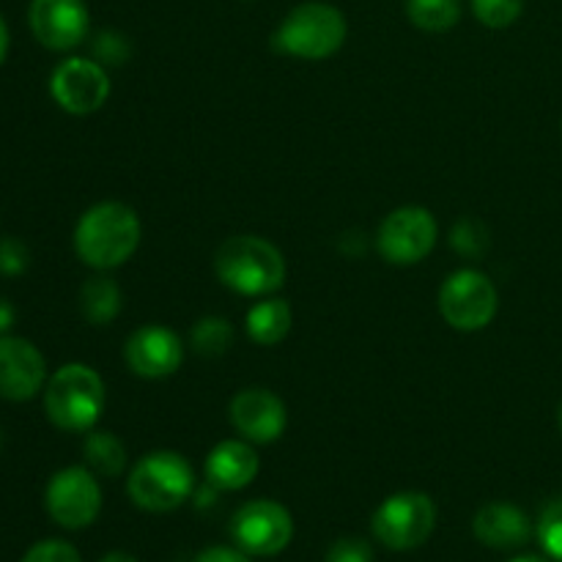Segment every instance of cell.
<instances>
[{
    "label": "cell",
    "instance_id": "cell-1",
    "mask_svg": "<svg viewBox=\"0 0 562 562\" xmlns=\"http://www.w3.org/2000/svg\"><path fill=\"white\" fill-rule=\"evenodd\" d=\"M140 245V220L130 206L115 201L97 203L75 228V250L93 269H113L130 261Z\"/></svg>",
    "mask_w": 562,
    "mask_h": 562
},
{
    "label": "cell",
    "instance_id": "cell-2",
    "mask_svg": "<svg viewBox=\"0 0 562 562\" xmlns=\"http://www.w3.org/2000/svg\"><path fill=\"white\" fill-rule=\"evenodd\" d=\"M217 278L245 296L272 294L285 283V261L274 245L258 236H231L214 256Z\"/></svg>",
    "mask_w": 562,
    "mask_h": 562
},
{
    "label": "cell",
    "instance_id": "cell-3",
    "mask_svg": "<svg viewBox=\"0 0 562 562\" xmlns=\"http://www.w3.org/2000/svg\"><path fill=\"white\" fill-rule=\"evenodd\" d=\"M44 409L64 431H91L104 409L102 376L82 362H69L47 382Z\"/></svg>",
    "mask_w": 562,
    "mask_h": 562
},
{
    "label": "cell",
    "instance_id": "cell-4",
    "mask_svg": "<svg viewBox=\"0 0 562 562\" xmlns=\"http://www.w3.org/2000/svg\"><path fill=\"white\" fill-rule=\"evenodd\" d=\"M132 503L148 514H170L195 492V475L184 456L159 450V453L143 456L130 472L126 483Z\"/></svg>",
    "mask_w": 562,
    "mask_h": 562
},
{
    "label": "cell",
    "instance_id": "cell-5",
    "mask_svg": "<svg viewBox=\"0 0 562 562\" xmlns=\"http://www.w3.org/2000/svg\"><path fill=\"white\" fill-rule=\"evenodd\" d=\"M346 42V16L329 3H302L274 31V47L291 58L322 60Z\"/></svg>",
    "mask_w": 562,
    "mask_h": 562
},
{
    "label": "cell",
    "instance_id": "cell-6",
    "mask_svg": "<svg viewBox=\"0 0 562 562\" xmlns=\"http://www.w3.org/2000/svg\"><path fill=\"white\" fill-rule=\"evenodd\" d=\"M373 536L393 552L423 547L437 527V505L423 492H401L384 499L373 514Z\"/></svg>",
    "mask_w": 562,
    "mask_h": 562
},
{
    "label": "cell",
    "instance_id": "cell-7",
    "mask_svg": "<svg viewBox=\"0 0 562 562\" xmlns=\"http://www.w3.org/2000/svg\"><path fill=\"white\" fill-rule=\"evenodd\" d=\"M497 289L486 274L475 269L453 272L439 289V311L453 329L475 333L488 327L497 316Z\"/></svg>",
    "mask_w": 562,
    "mask_h": 562
},
{
    "label": "cell",
    "instance_id": "cell-8",
    "mask_svg": "<svg viewBox=\"0 0 562 562\" xmlns=\"http://www.w3.org/2000/svg\"><path fill=\"white\" fill-rule=\"evenodd\" d=\"M231 538L250 558H274L294 538V521L280 503L252 499L241 505L231 519Z\"/></svg>",
    "mask_w": 562,
    "mask_h": 562
},
{
    "label": "cell",
    "instance_id": "cell-9",
    "mask_svg": "<svg viewBox=\"0 0 562 562\" xmlns=\"http://www.w3.org/2000/svg\"><path fill=\"white\" fill-rule=\"evenodd\" d=\"M44 505L55 525L66 527V530H82V527L93 525L102 510V488L91 470L66 467L49 477Z\"/></svg>",
    "mask_w": 562,
    "mask_h": 562
},
{
    "label": "cell",
    "instance_id": "cell-10",
    "mask_svg": "<svg viewBox=\"0 0 562 562\" xmlns=\"http://www.w3.org/2000/svg\"><path fill=\"white\" fill-rule=\"evenodd\" d=\"M437 245V220L423 206H404L387 214L376 236V247L384 261L417 263Z\"/></svg>",
    "mask_w": 562,
    "mask_h": 562
},
{
    "label": "cell",
    "instance_id": "cell-11",
    "mask_svg": "<svg viewBox=\"0 0 562 562\" xmlns=\"http://www.w3.org/2000/svg\"><path fill=\"white\" fill-rule=\"evenodd\" d=\"M49 91H53V99L66 113L88 115L108 102V71L97 60L69 58L55 66L53 77H49Z\"/></svg>",
    "mask_w": 562,
    "mask_h": 562
},
{
    "label": "cell",
    "instance_id": "cell-12",
    "mask_svg": "<svg viewBox=\"0 0 562 562\" xmlns=\"http://www.w3.org/2000/svg\"><path fill=\"white\" fill-rule=\"evenodd\" d=\"M27 22L44 47L64 53L86 38L88 9L82 0H33Z\"/></svg>",
    "mask_w": 562,
    "mask_h": 562
},
{
    "label": "cell",
    "instance_id": "cell-13",
    "mask_svg": "<svg viewBox=\"0 0 562 562\" xmlns=\"http://www.w3.org/2000/svg\"><path fill=\"white\" fill-rule=\"evenodd\" d=\"M124 360L137 376L143 379H165L176 373L184 360V346L179 335L170 333L168 327L148 324L132 333L124 346Z\"/></svg>",
    "mask_w": 562,
    "mask_h": 562
},
{
    "label": "cell",
    "instance_id": "cell-14",
    "mask_svg": "<svg viewBox=\"0 0 562 562\" xmlns=\"http://www.w3.org/2000/svg\"><path fill=\"white\" fill-rule=\"evenodd\" d=\"M47 379L44 357L31 340L0 335V398L27 401Z\"/></svg>",
    "mask_w": 562,
    "mask_h": 562
},
{
    "label": "cell",
    "instance_id": "cell-15",
    "mask_svg": "<svg viewBox=\"0 0 562 562\" xmlns=\"http://www.w3.org/2000/svg\"><path fill=\"white\" fill-rule=\"evenodd\" d=\"M231 423L245 439L269 445L285 431V404L274 393L247 387L231 401Z\"/></svg>",
    "mask_w": 562,
    "mask_h": 562
},
{
    "label": "cell",
    "instance_id": "cell-16",
    "mask_svg": "<svg viewBox=\"0 0 562 562\" xmlns=\"http://www.w3.org/2000/svg\"><path fill=\"white\" fill-rule=\"evenodd\" d=\"M472 532L477 541L492 549L525 547L532 536L525 510L510 503H492L477 510L472 519Z\"/></svg>",
    "mask_w": 562,
    "mask_h": 562
},
{
    "label": "cell",
    "instance_id": "cell-17",
    "mask_svg": "<svg viewBox=\"0 0 562 562\" xmlns=\"http://www.w3.org/2000/svg\"><path fill=\"white\" fill-rule=\"evenodd\" d=\"M258 470H261V461H258L256 450L239 439L220 442L206 459L209 483L223 492H239V488L250 486Z\"/></svg>",
    "mask_w": 562,
    "mask_h": 562
},
{
    "label": "cell",
    "instance_id": "cell-18",
    "mask_svg": "<svg viewBox=\"0 0 562 562\" xmlns=\"http://www.w3.org/2000/svg\"><path fill=\"white\" fill-rule=\"evenodd\" d=\"M291 329V307L283 300L258 302L247 313V335L261 346H274L289 335Z\"/></svg>",
    "mask_w": 562,
    "mask_h": 562
},
{
    "label": "cell",
    "instance_id": "cell-19",
    "mask_svg": "<svg viewBox=\"0 0 562 562\" xmlns=\"http://www.w3.org/2000/svg\"><path fill=\"white\" fill-rule=\"evenodd\" d=\"M88 470L102 477H119L126 467V450L121 439L110 431H91L82 445Z\"/></svg>",
    "mask_w": 562,
    "mask_h": 562
},
{
    "label": "cell",
    "instance_id": "cell-20",
    "mask_svg": "<svg viewBox=\"0 0 562 562\" xmlns=\"http://www.w3.org/2000/svg\"><path fill=\"white\" fill-rule=\"evenodd\" d=\"M82 316L102 327L110 324L121 311V291L110 278H91L80 291Z\"/></svg>",
    "mask_w": 562,
    "mask_h": 562
},
{
    "label": "cell",
    "instance_id": "cell-21",
    "mask_svg": "<svg viewBox=\"0 0 562 562\" xmlns=\"http://www.w3.org/2000/svg\"><path fill=\"white\" fill-rule=\"evenodd\" d=\"M406 16L412 25L428 33H445L459 22V0H406Z\"/></svg>",
    "mask_w": 562,
    "mask_h": 562
},
{
    "label": "cell",
    "instance_id": "cell-22",
    "mask_svg": "<svg viewBox=\"0 0 562 562\" xmlns=\"http://www.w3.org/2000/svg\"><path fill=\"white\" fill-rule=\"evenodd\" d=\"M192 349L201 357H220L234 344V327L220 316H206L192 327Z\"/></svg>",
    "mask_w": 562,
    "mask_h": 562
},
{
    "label": "cell",
    "instance_id": "cell-23",
    "mask_svg": "<svg viewBox=\"0 0 562 562\" xmlns=\"http://www.w3.org/2000/svg\"><path fill=\"white\" fill-rule=\"evenodd\" d=\"M538 543L554 562H562V497L552 499L538 516Z\"/></svg>",
    "mask_w": 562,
    "mask_h": 562
},
{
    "label": "cell",
    "instance_id": "cell-24",
    "mask_svg": "<svg viewBox=\"0 0 562 562\" xmlns=\"http://www.w3.org/2000/svg\"><path fill=\"white\" fill-rule=\"evenodd\" d=\"M525 0H472V11L488 27H508L519 20Z\"/></svg>",
    "mask_w": 562,
    "mask_h": 562
},
{
    "label": "cell",
    "instance_id": "cell-25",
    "mask_svg": "<svg viewBox=\"0 0 562 562\" xmlns=\"http://www.w3.org/2000/svg\"><path fill=\"white\" fill-rule=\"evenodd\" d=\"M22 562H82V560H80V552H77L71 543L53 538V541H38L36 547L27 549Z\"/></svg>",
    "mask_w": 562,
    "mask_h": 562
},
{
    "label": "cell",
    "instance_id": "cell-26",
    "mask_svg": "<svg viewBox=\"0 0 562 562\" xmlns=\"http://www.w3.org/2000/svg\"><path fill=\"white\" fill-rule=\"evenodd\" d=\"M324 562H373V552L360 538H340L329 547Z\"/></svg>",
    "mask_w": 562,
    "mask_h": 562
},
{
    "label": "cell",
    "instance_id": "cell-27",
    "mask_svg": "<svg viewBox=\"0 0 562 562\" xmlns=\"http://www.w3.org/2000/svg\"><path fill=\"white\" fill-rule=\"evenodd\" d=\"M25 245L20 239H3L0 241V274H22L27 269Z\"/></svg>",
    "mask_w": 562,
    "mask_h": 562
},
{
    "label": "cell",
    "instance_id": "cell-28",
    "mask_svg": "<svg viewBox=\"0 0 562 562\" xmlns=\"http://www.w3.org/2000/svg\"><path fill=\"white\" fill-rule=\"evenodd\" d=\"M195 562H252L250 554L239 547H209L198 554Z\"/></svg>",
    "mask_w": 562,
    "mask_h": 562
},
{
    "label": "cell",
    "instance_id": "cell-29",
    "mask_svg": "<svg viewBox=\"0 0 562 562\" xmlns=\"http://www.w3.org/2000/svg\"><path fill=\"white\" fill-rule=\"evenodd\" d=\"M97 55H99V58L110 60V64H121V60H124V55H126V47L119 49V38H115L113 33H102V36H99V42H97Z\"/></svg>",
    "mask_w": 562,
    "mask_h": 562
},
{
    "label": "cell",
    "instance_id": "cell-30",
    "mask_svg": "<svg viewBox=\"0 0 562 562\" xmlns=\"http://www.w3.org/2000/svg\"><path fill=\"white\" fill-rule=\"evenodd\" d=\"M11 324H14V307L5 300H0V335L9 333Z\"/></svg>",
    "mask_w": 562,
    "mask_h": 562
},
{
    "label": "cell",
    "instance_id": "cell-31",
    "mask_svg": "<svg viewBox=\"0 0 562 562\" xmlns=\"http://www.w3.org/2000/svg\"><path fill=\"white\" fill-rule=\"evenodd\" d=\"M5 55H9V27H5L3 16H0V64L5 60Z\"/></svg>",
    "mask_w": 562,
    "mask_h": 562
},
{
    "label": "cell",
    "instance_id": "cell-32",
    "mask_svg": "<svg viewBox=\"0 0 562 562\" xmlns=\"http://www.w3.org/2000/svg\"><path fill=\"white\" fill-rule=\"evenodd\" d=\"M99 562H137V560L126 552H110V554H104Z\"/></svg>",
    "mask_w": 562,
    "mask_h": 562
},
{
    "label": "cell",
    "instance_id": "cell-33",
    "mask_svg": "<svg viewBox=\"0 0 562 562\" xmlns=\"http://www.w3.org/2000/svg\"><path fill=\"white\" fill-rule=\"evenodd\" d=\"M510 562H549V560L538 558V554H521V558H514Z\"/></svg>",
    "mask_w": 562,
    "mask_h": 562
},
{
    "label": "cell",
    "instance_id": "cell-34",
    "mask_svg": "<svg viewBox=\"0 0 562 562\" xmlns=\"http://www.w3.org/2000/svg\"><path fill=\"white\" fill-rule=\"evenodd\" d=\"M558 426H560V434H562V404H560V409H558Z\"/></svg>",
    "mask_w": 562,
    "mask_h": 562
}]
</instances>
